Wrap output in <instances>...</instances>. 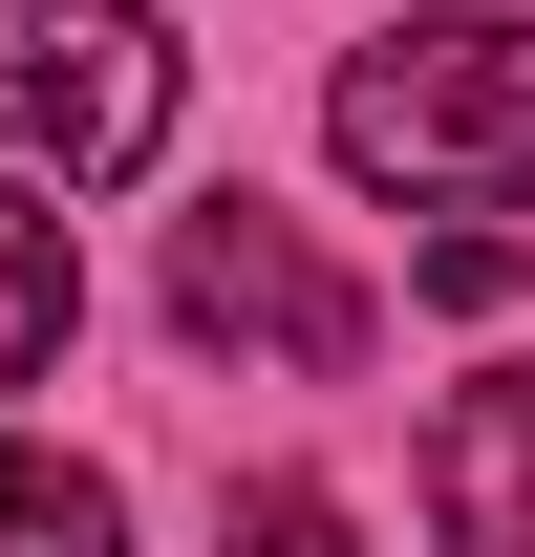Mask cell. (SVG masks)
I'll use <instances>...</instances> for the list:
<instances>
[{
    "label": "cell",
    "instance_id": "6da1fadb",
    "mask_svg": "<svg viewBox=\"0 0 535 557\" xmlns=\"http://www.w3.org/2000/svg\"><path fill=\"white\" fill-rule=\"evenodd\" d=\"M322 129L364 194H535V22H386Z\"/></svg>",
    "mask_w": 535,
    "mask_h": 557
},
{
    "label": "cell",
    "instance_id": "7a4b0ae2",
    "mask_svg": "<svg viewBox=\"0 0 535 557\" xmlns=\"http://www.w3.org/2000/svg\"><path fill=\"white\" fill-rule=\"evenodd\" d=\"M172 22L150 0H0V150L22 172H65V194H108V172H150L172 150Z\"/></svg>",
    "mask_w": 535,
    "mask_h": 557
},
{
    "label": "cell",
    "instance_id": "3957f363",
    "mask_svg": "<svg viewBox=\"0 0 535 557\" xmlns=\"http://www.w3.org/2000/svg\"><path fill=\"white\" fill-rule=\"evenodd\" d=\"M172 322H194V344H258V364H364V278L300 258V214L214 194L194 236H172Z\"/></svg>",
    "mask_w": 535,
    "mask_h": 557
},
{
    "label": "cell",
    "instance_id": "277c9868",
    "mask_svg": "<svg viewBox=\"0 0 535 557\" xmlns=\"http://www.w3.org/2000/svg\"><path fill=\"white\" fill-rule=\"evenodd\" d=\"M428 536L450 557H535V364H471L428 408Z\"/></svg>",
    "mask_w": 535,
    "mask_h": 557
},
{
    "label": "cell",
    "instance_id": "5b68a950",
    "mask_svg": "<svg viewBox=\"0 0 535 557\" xmlns=\"http://www.w3.org/2000/svg\"><path fill=\"white\" fill-rule=\"evenodd\" d=\"M86 322V258H65V194L43 172H0V386H43Z\"/></svg>",
    "mask_w": 535,
    "mask_h": 557
},
{
    "label": "cell",
    "instance_id": "8992f818",
    "mask_svg": "<svg viewBox=\"0 0 535 557\" xmlns=\"http://www.w3.org/2000/svg\"><path fill=\"white\" fill-rule=\"evenodd\" d=\"M129 515H108V472H65V450H0V557H108Z\"/></svg>",
    "mask_w": 535,
    "mask_h": 557
},
{
    "label": "cell",
    "instance_id": "52a82bcc",
    "mask_svg": "<svg viewBox=\"0 0 535 557\" xmlns=\"http://www.w3.org/2000/svg\"><path fill=\"white\" fill-rule=\"evenodd\" d=\"M214 557H364V536H343V493H322V472H258Z\"/></svg>",
    "mask_w": 535,
    "mask_h": 557
}]
</instances>
